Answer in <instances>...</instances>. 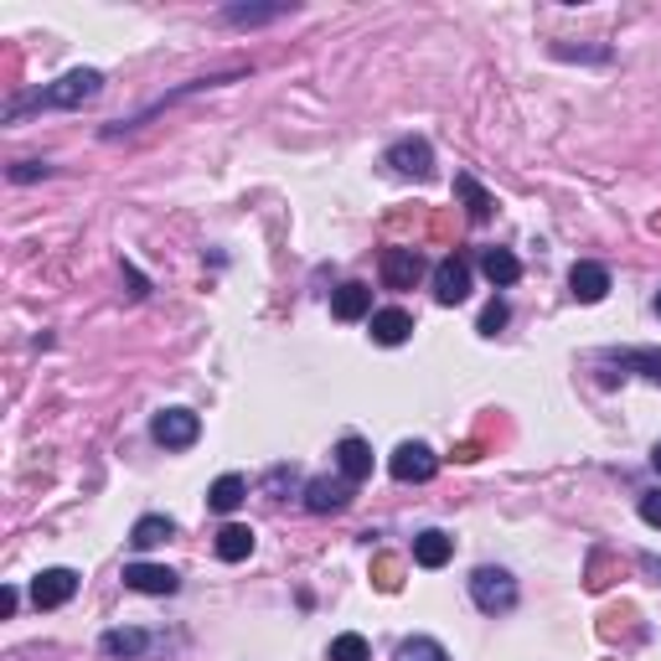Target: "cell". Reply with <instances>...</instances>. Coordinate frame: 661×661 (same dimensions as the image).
<instances>
[{"label": "cell", "mask_w": 661, "mask_h": 661, "mask_svg": "<svg viewBox=\"0 0 661 661\" xmlns=\"http://www.w3.org/2000/svg\"><path fill=\"white\" fill-rule=\"evenodd\" d=\"M326 661H373V651H367V641H362L356 630H346V636H337V641H331Z\"/></svg>", "instance_id": "25"}, {"label": "cell", "mask_w": 661, "mask_h": 661, "mask_svg": "<svg viewBox=\"0 0 661 661\" xmlns=\"http://www.w3.org/2000/svg\"><path fill=\"white\" fill-rule=\"evenodd\" d=\"M414 337V316L408 310H373V341L377 346H404Z\"/></svg>", "instance_id": "15"}, {"label": "cell", "mask_w": 661, "mask_h": 661, "mask_svg": "<svg viewBox=\"0 0 661 661\" xmlns=\"http://www.w3.org/2000/svg\"><path fill=\"white\" fill-rule=\"evenodd\" d=\"M36 176H47V166H42V161H21V166L11 170V181H36Z\"/></svg>", "instance_id": "28"}, {"label": "cell", "mask_w": 661, "mask_h": 661, "mask_svg": "<svg viewBox=\"0 0 661 661\" xmlns=\"http://www.w3.org/2000/svg\"><path fill=\"white\" fill-rule=\"evenodd\" d=\"M398 176H414V181H429L434 176V151H429V140H398V145H388V155H383Z\"/></svg>", "instance_id": "7"}, {"label": "cell", "mask_w": 661, "mask_h": 661, "mask_svg": "<svg viewBox=\"0 0 661 661\" xmlns=\"http://www.w3.org/2000/svg\"><path fill=\"white\" fill-rule=\"evenodd\" d=\"M569 289H574L579 306H599V300L610 295V269L584 258V264H574V269H569Z\"/></svg>", "instance_id": "11"}, {"label": "cell", "mask_w": 661, "mask_h": 661, "mask_svg": "<svg viewBox=\"0 0 661 661\" xmlns=\"http://www.w3.org/2000/svg\"><path fill=\"white\" fill-rule=\"evenodd\" d=\"M124 590L135 594H176L181 579L170 574L166 563H124Z\"/></svg>", "instance_id": "10"}, {"label": "cell", "mask_w": 661, "mask_h": 661, "mask_svg": "<svg viewBox=\"0 0 661 661\" xmlns=\"http://www.w3.org/2000/svg\"><path fill=\"white\" fill-rule=\"evenodd\" d=\"M331 316H337V321H362V316H373V289L362 285V279H346L341 289H331Z\"/></svg>", "instance_id": "12"}, {"label": "cell", "mask_w": 661, "mask_h": 661, "mask_svg": "<svg viewBox=\"0 0 661 661\" xmlns=\"http://www.w3.org/2000/svg\"><path fill=\"white\" fill-rule=\"evenodd\" d=\"M481 274L492 279V285H517L522 279V258L511 254V249H481Z\"/></svg>", "instance_id": "16"}, {"label": "cell", "mask_w": 661, "mask_h": 661, "mask_svg": "<svg viewBox=\"0 0 661 661\" xmlns=\"http://www.w3.org/2000/svg\"><path fill=\"white\" fill-rule=\"evenodd\" d=\"M73 594H78V574L73 569H42L32 579V605L36 610H63Z\"/></svg>", "instance_id": "6"}, {"label": "cell", "mask_w": 661, "mask_h": 661, "mask_svg": "<svg viewBox=\"0 0 661 661\" xmlns=\"http://www.w3.org/2000/svg\"><path fill=\"white\" fill-rule=\"evenodd\" d=\"M641 569H646V574H657V579H661V559H657V553H646Z\"/></svg>", "instance_id": "31"}, {"label": "cell", "mask_w": 661, "mask_h": 661, "mask_svg": "<svg viewBox=\"0 0 661 661\" xmlns=\"http://www.w3.org/2000/svg\"><path fill=\"white\" fill-rule=\"evenodd\" d=\"M99 88H103V73L99 68H73V73H63L57 84L26 93V99H11V103H5V119L16 124V119L32 114V109H78V103L99 99Z\"/></svg>", "instance_id": "1"}, {"label": "cell", "mask_w": 661, "mask_h": 661, "mask_svg": "<svg viewBox=\"0 0 661 661\" xmlns=\"http://www.w3.org/2000/svg\"><path fill=\"white\" fill-rule=\"evenodd\" d=\"M337 475H346V481H367L373 475V444L356 440V434H346V440L337 444Z\"/></svg>", "instance_id": "13"}, {"label": "cell", "mask_w": 661, "mask_h": 661, "mask_svg": "<svg viewBox=\"0 0 661 661\" xmlns=\"http://www.w3.org/2000/svg\"><path fill=\"white\" fill-rule=\"evenodd\" d=\"M657 316H661V295H657Z\"/></svg>", "instance_id": "33"}, {"label": "cell", "mask_w": 661, "mask_h": 661, "mask_svg": "<svg viewBox=\"0 0 661 661\" xmlns=\"http://www.w3.org/2000/svg\"><path fill=\"white\" fill-rule=\"evenodd\" d=\"M16 605H21V594H16V590L0 594V615H16Z\"/></svg>", "instance_id": "30"}, {"label": "cell", "mask_w": 661, "mask_h": 661, "mask_svg": "<svg viewBox=\"0 0 661 661\" xmlns=\"http://www.w3.org/2000/svg\"><path fill=\"white\" fill-rule=\"evenodd\" d=\"M254 553V527H243V522H228L218 532V559L222 563H243Z\"/></svg>", "instance_id": "19"}, {"label": "cell", "mask_w": 661, "mask_h": 661, "mask_svg": "<svg viewBox=\"0 0 661 661\" xmlns=\"http://www.w3.org/2000/svg\"><path fill=\"white\" fill-rule=\"evenodd\" d=\"M636 511H641V522H646V527H661V492H641Z\"/></svg>", "instance_id": "27"}, {"label": "cell", "mask_w": 661, "mask_h": 661, "mask_svg": "<svg viewBox=\"0 0 661 661\" xmlns=\"http://www.w3.org/2000/svg\"><path fill=\"white\" fill-rule=\"evenodd\" d=\"M285 11L289 5H228L222 21H228V26H264V21H279Z\"/></svg>", "instance_id": "23"}, {"label": "cell", "mask_w": 661, "mask_h": 661, "mask_svg": "<svg viewBox=\"0 0 661 661\" xmlns=\"http://www.w3.org/2000/svg\"><path fill=\"white\" fill-rule=\"evenodd\" d=\"M103 657H114V661H140L145 651H151V636L145 630H135V626H124V630H103Z\"/></svg>", "instance_id": "14"}, {"label": "cell", "mask_w": 661, "mask_h": 661, "mask_svg": "<svg viewBox=\"0 0 661 661\" xmlns=\"http://www.w3.org/2000/svg\"><path fill=\"white\" fill-rule=\"evenodd\" d=\"M465 295H471V264L455 254L440 258V264H434V300H440V306H460Z\"/></svg>", "instance_id": "8"}, {"label": "cell", "mask_w": 661, "mask_h": 661, "mask_svg": "<svg viewBox=\"0 0 661 661\" xmlns=\"http://www.w3.org/2000/svg\"><path fill=\"white\" fill-rule=\"evenodd\" d=\"M450 553H455V543L444 538L440 527H429V532H419V538H414V563H419V569H444V563H450Z\"/></svg>", "instance_id": "17"}, {"label": "cell", "mask_w": 661, "mask_h": 661, "mask_svg": "<svg viewBox=\"0 0 661 661\" xmlns=\"http://www.w3.org/2000/svg\"><path fill=\"white\" fill-rule=\"evenodd\" d=\"M471 599H475V610H486V615H507L517 610V579L507 574V569H475L471 574Z\"/></svg>", "instance_id": "2"}, {"label": "cell", "mask_w": 661, "mask_h": 661, "mask_svg": "<svg viewBox=\"0 0 661 661\" xmlns=\"http://www.w3.org/2000/svg\"><path fill=\"white\" fill-rule=\"evenodd\" d=\"M434 471H440V455L419 440H404L388 455V475L393 481H404V486H425V481H434Z\"/></svg>", "instance_id": "3"}, {"label": "cell", "mask_w": 661, "mask_h": 661, "mask_svg": "<svg viewBox=\"0 0 661 661\" xmlns=\"http://www.w3.org/2000/svg\"><path fill=\"white\" fill-rule=\"evenodd\" d=\"M243 496H249V481H243V475H218V481H212V492H207V507L228 517V511H238Z\"/></svg>", "instance_id": "20"}, {"label": "cell", "mask_w": 661, "mask_h": 661, "mask_svg": "<svg viewBox=\"0 0 661 661\" xmlns=\"http://www.w3.org/2000/svg\"><path fill=\"white\" fill-rule=\"evenodd\" d=\"M507 300H492V306L481 310V337H496V331H502V326H507Z\"/></svg>", "instance_id": "26"}, {"label": "cell", "mask_w": 661, "mask_h": 661, "mask_svg": "<svg viewBox=\"0 0 661 661\" xmlns=\"http://www.w3.org/2000/svg\"><path fill=\"white\" fill-rule=\"evenodd\" d=\"M425 274V254L419 249H383V285L388 289H414Z\"/></svg>", "instance_id": "9"}, {"label": "cell", "mask_w": 661, "mask_h": 661, "mask_svg": "<svg viewBox=\"0 0 661 661\" xmlns=\"http://www.w3.org/2000/svg\"><path fill=\"white\" fill-rule=\"evenodd\" d=\"M352 481L346 475H316V481H306V507L316 511V517H331V511H346L352 507Z\"/></svg>", "instance_id": "5"}, {"label": "cell", "mask_w": 661, "mask_h": 661, "mask_svg": "<svg viewBox=\"0 0 661 661\" xmlns=\"http://www.w3.org/2000/svg\"><path fill=\"white\" fill-rule=\"evenodd\" d=\"M124 279H130V295H135V300H145V295H151V289H145V279H140L130 264H124Z\"/></svg>", "instance_id": "29"}, {"label": "cell", "mask_w": 661, "mask_h": 661, "mask_svg": "<svg viewBox=\"0 0 661 661\" xmlns=\"http://www.w3.org/2000/svg\"><path fill=\"white\" fill-rule=\"evenodd\" d=\"M151 434H155V444H166V450H191L197 434H202V419H197L191 408H161L151 419Z\"/></svg>", "instance_id": "4"}, {"label": "cell", "mask_w": 661, "mask_h": 661, "mask_svg": "<svg viewBox=\"0 0 661 661\" xmlns=\"http://www.w3.org/2000/svg\"><path fill=\"white\" fill-rule=\"evenodd\" d=\"M605 362H615L620 373H641L651 383H661V346H636V352H610Z\"/></svg>", "instance_id": "18"}, {"label": "cell", "mask_w": 661, "mask_h": 661, "mask_svg": "<svg viewBox=\"0 0 661 661\" xmlns=\"http://www.w3.org/2000/svg\"><path fill=\"white\" fill-rule=\"evenodd\" d=\"M176 538V522L170 517H140L135 527H130V543L145 553V548H161V543H170Z\"/></svg>", "instance_id": "21"}, {"label": "cell", "mask_w": 661, "mask_h": 661, "mask_svg": "<svg viewBox=\"0 0 661 661\" xmlns=\"http://www.w3.org/2000/svg\"><path fill=\"white\" fill-rule=\"evenodd\" d=\"M651 465H657V475H661V444H657V450H651Z\"/></svg>", "instance_id": "32"}, {"label": "cell", "mask_w": 661, "mask_h": 661, "mask_svg": "<svg viewBox=\"0 0 661 661\" xmlns=\"http://www.w3.org/2000/svg\"><path fill=\"white\" fill-rule=\"evenodd\" d=\"M455 191L465 197V212H471L475 222H486V218H492V207H496V202L486 197V187H481L475 176H465V170H460V176H455Z\"/></svg>", "instance_id": "22"}, {"label": "cell", "mask_w": 661, "mask_h": 661, "mask_svg": "<svg viewBox=\"0 0 661 661\" xmlns=\"http://www.w3.org/2000/svg\"><path fill=\"white\" fill-rule=\"evenodd\" d=\"M398 661H450V651L440 641H429V636H408L398 646Z\"/></svg>", "instance_id": "24"}]
</instances>
